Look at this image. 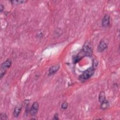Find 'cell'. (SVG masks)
<instances>
[{
	"label": "cell",
	"instance_id": "cell-12",
	"mask_svg": "<svg viewBox=\"0 0 120 120\" xmlns=\"http://www.w3.org/2000/svg\"><path fill=\"white\" fill-rule=\"evenodd\" d=\"M0 119L1 120H7L8 119L7 115L5 113H0Z\"/></svg>",
	"mask_w": 120,
	"mask_h": 120
},
{
	"label": "cell",
	"instance_id": "cell-9",
	"mask_svg": "<svg viewBox=\"0 0 120 120\" xmlns=\"http://www.w3.org/2000/svg\"><path fill=\"white\" fill-rule=\"evenodd\" d=\"M109 103L108 100L105 99L101 103L100 107L102 110H105L107 109L109 107Z\"/></svg>",
	"mask_w": 120,
	"mask_h": 120
},
{
	"label": "cell",
	"instance_id": "cell-4",
	"mask_svg": "<svg viewBox=\"0 0 120 120\" xmlns=\"http://www.w3.org/2000/svg\"><path fill=\"white\" fill-rule=\"evenodd\" d=\"M39 109V104L38 102H34L30 110V113L31 116H34L38 112Z\"/></svg>",
	"mask_w": 120,
	"mask_h": 120
},
{
	"label": "cell",
	"instance_id": "cell-14",
	"mask_svg": "<svg viewBox=\"0 0 120 120\" xmlns=\"http://www.w3.org/2000/svg\"><path fill=\"white\" fill-rule=\"evenodd\" d=\"M52 119L54 120H59V115H58V114L57 113H55L54 114L53 118Z\"/></svg>",
	"mask_w": 120,
	"mask_h": 120
},
{
	"label": "cell",
	"instance_id": "cell-1",
	"mask_svg": "<svg viewBox=\"0 0 120 120\" xmlns=\"http://www.w3.org/2000/svg\"><path fill=\"white\" fill-rule=\"evenodd\" d=\"M95 67H94L93 66L90 67L83 71V72L79 76L78 80L82 82L86 81L93 75L95 73Z\"/></svg>",
	"mask_w": 120,
	"mask_h": 120
},
{
	"label": "cell",
	"instance_id": "cell-8",
	"mask_svg": "<svg viewBox=\"0 0 120 120\" xmlns=\"http://www.w3.org/2000/svg\"><path fill=\"white\" fill-rule=\"evenodd\" d=\"M22 107L21 105H16L14 110L13 111V115L15 117L17 118L19 116L22 111Z\"/></svg>",
	"mask_w": 120,
	"mask_h": 120
},
{
	"label": "cell",
	"instance_id": "cell-11",
	"mask_svg": "<svg viewBox=\"0 0 120 120\" xmlns=\"http://www.w3.org/2000/svg\"><path fill=\"white\" fill-rule=\"evenodd\" d=\"M11 3L13 5H20L22 4H23L26 2H27V0H10Z\"/></svg>",
	"mask_w": 120,
	"mask_h": 120
},
{
	"label": "cell",
	"instance_id": "cell-2",
	"mask_svg": "<svg viewBox=\"0 0 120 120\" xmlns=\"http://www.w3.org/2000/svg\"><path fill=\"white\" fill-rule=\"evenodd\" d=\"M12 65V61L10 59H7L4 61L0 66V78L1 79L4 76L8 69Z\"/></svg>",
	"mask_w": 120,
	"mask_h": 120
},
{
	"label": "cell",
	"instance_id": "cell-15",
	"mask_svg": "<svg viewBox=\"0 0 120 120\" xmlns=\"http://www.w3.org/2000/svg\"><path fill=\"white\" fill-rule=\"evenodd\" d=\"M4 6L2 5V4H0V13H2L4 10Z\"/></svg>",
	"mask_w": 120,
	"mask_h": 120
},
{
	"label": "cell",
	"instance_id": "cell-13",
	"mask_svg": "<svg viewBox=\"0 0 120 120\" xmlns=\"http://www.w3.org/2000/svg\"><path fill=\"white\" fill-rule=\"evenodd\" d=\"M68 103L67 102L65 101V102H64L62 103L61 107L62 109H63L64 110H65V109H67V108L68 107Z\"/></svg>",
	"mask_w": 120,
	"mask_h": 120
},
{
	"label": "cell",
	"instance_id": "cell-7",
	"mask_svg": "<svg viewBox=\"0 0 120 120\" xmlns=\"http://www.w3.org/2000/svg\"><path fill=\"white\" fill-rule=\"evenodd\" d=\"M60 65L59 64H56L51 67L49 69L48 75H54L60 69Z\"/></svg>",
	"mask_w": 120,
	"mask_h": 120
},
{
	"label": "cell",
	"instance_id": "cell-3",
	"mask_svg": "<svg viewBox=\"0 0 120 120\" xmlns=\"http://www.w3.org/2000/svg\"><path fill=\"white\" fill-rule=\"evenodd\" d=\"M92 53V49L91 45L89 42H86L84 44L80 54H82L83 57L85 56H90Z\"/></svg>",
	"mask_w": 120,
	"mask_h": 120
},
{
	"label": "cell",
	"instance_id": "cell-5",
	"mask_svg": "<svg viewBox=\"0 0 120 120\" xmlns=\"http://www.w3.org/2000/svg\"><path fill=\"white\" fill-rule=\"evenodd\" d=\"M108 47V44L105 41L102 40L99 43L98 47L97 50L99 52H102L105 51Z\"/></svg>",
	"mask_w": 120,
	"mask_h": 120
},
{
	"label": "cell",
	"instance_id": "cell-10",
	"mask_svg": "<svg viewBox=\"0 0 120 120\" xmlns=\"http://www.w3.org/2000/svg\"><path fill=\"white\" fill-rule=\"evenodd\" d=\"M106 99L105 92L104 91H101L100 92L98 95V100L100 103H101L103 101Z\"/></svg>",
	"mask_w": 120,
	"mask_h": 120
},
{
	"label": "cell",
	"instance_id": "cell-6",
	"mask_svg": "<svg viewBox=\"0 0 120 120\" xmlns=\"http://www.w3.org/2000/svg\"><path fill=\"white\" fill-rule=\"evenodd\" d=\"M110 23V17L108 15L105 14L102 19V25L104 27H107L109 26Z\"/></svg>",
	"mask_w": 120,
	"mask_h": 120
}]
</instances>
